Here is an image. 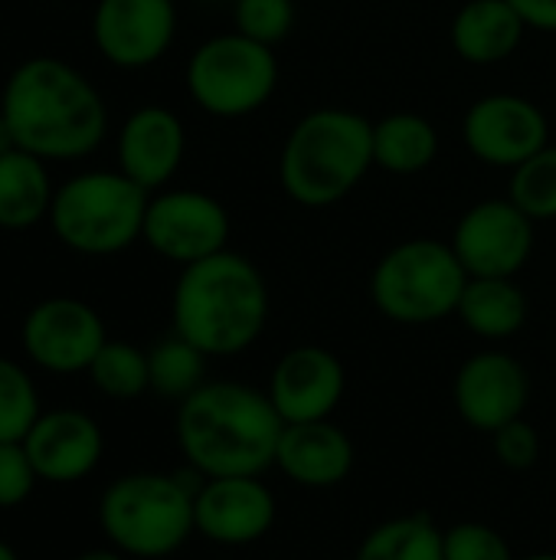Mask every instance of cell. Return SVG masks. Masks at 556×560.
<instances>
[{
	"label": "cell",
	"mask_w": 556,
	"mask_h": 560,
	"mask_svg": "<svg viewBox=\"0 0 556 560\" xmlns=\"http://www.w3.org/2000/svg\"><path fill=\"white\" fill-rule=\"evenodd\" d=\"M0 115L16 148L46 164L82 161L95 154L108 135L102 92L82 69L59 56L23 59L0 89Z\"/></svg>",
	"instance_id": "cell-1"
},
{
	"label": "cell",
	"mask_w": 556,
	"mask_h": 560,
	"mask_svg": "<svg viewBox=\"0 0 556 560\" xmlns=\"http://www.w3.org/2000/svg\"><path fill=\"white\" fill-rule=\"evenodd\" d=\"M177 446L200 479L265 476L285 420L269 394L239 381H206L177 407Z\"/></svg>",
	"instance_id": "cell-2"
},
{
	"label": "cell",
	"mask_w": 556,
	"mask_h": 560,
	"mask_svg": "<svg viewBox=\"0 0 556 560\" xmlns=\"http://www.w3.org/2000/svg\"><path fill=\"white\" fill-rule=\"evenodd\" d=\"M269 285L259 266L233 249L180 269L170 295L174 335L206 358L249 351L269 325Z\"/></svg>",
	"instance_id": "cell-3"
},
{
	"label": "cell",
	"mask_w": 556,
	"mask_h": 560,
	"mask_svg": "<svg viewBox=\"0 0 556 560\" xmlns=\"http://www.w3.org/2000/svg\"><path fill=\"white\" fill-rule=\"evenodd\" d=\"M374 167V121L354 108L324 105L301 115L279 151L282 194L308 210L354 194Z\"/></svg>",
	"instance_id": "cell-4"
},
{
	"label": "cell",
	"mask_w": 556,
	"mask_h": 560,
	"mask_svg": "<svg viewBox=\"0 0 556 560\" xmlns=\"http://www.w3.org/2000/svg\"><path fill=\"white\" fill-rule=\"evenodd\" d=\"M151 194L118 167H92L56 184L52 236L79 256H115L141 240Z\"/></svg>",
	"instance_id": "cell-5"
},
{
	"label": "cell",
	"mask_w": 556,
	"mask_h": 560,
	"mask_svg": "<svg viewBox=\"0 0 556 560\" xmlns=\"http://www.w3.org/2000/svg\"><path fill=\"white\" fill-rule=\"evenodd\" d=\"M465 285L469 272L449 240L413 236L377 259L367 292L387 322L436 325L456 315Z\"/></svg>",
	"instance_id": "cell-6"
},
{
	"label": "cell",
	"mask_w": 556,
	"mask_h": 560,
	"mask_svg": "<svg viewBox=\"0 0 556 560\" xmlns=\"http://www.w3.org/2000/svg\"><path fill=\"white\" fill-rule=\"evenodd\" d=\"M193 495L197 486H187L180 476L131 472L105 489L98 502V522L105 538L121 555L144 560L167 558L180 551L197 532Z\"/></svg>",
	"instance_id": "cell-7"
},
{
	"label": "cell",
	"mask_w": 556,
	"mask_h": 560,
	"mask_svg": "<svg viewBox=\"0 0 556 560\" xmlns=\"http://www.w3.org/2000/svg\"><path fill=\"white\" fill-rule=\"evenodd\" d=\"M187 95L203 115L233 121L262 112L279 89V59L272 46L236 30L203 39L184 69Z\"/></svg>",
	"instance_id": "cell-8"
},
{
	"label": "cell",
	"mask_w": 556,
	"mask_h": 560,
	"mask_svg": "<svg viewBox=\"0 0 556 560\" xmlns=\"http://www.w3.org/2000/svg\"><path fill=\"white\" fill-rule=\"evenodd\" d=\"M229 210L213 194L193 187H164L147 200L141 240L151 246V253L184 269L229 249Z\"/></svg>",
	"instance_id": "cell-9"
},
{
	"label": "cell",
	"mask_w": 556,
	"mask_h": 560,
	"mask_svg": "<svg viewBox=\"0 0 556 560\" xmlns=\"http://www.w3.org/2000/svg\"><path fill=\"white\" fill-rule=\"evenodd\" d=\"M449 243L469 279H514L534 256V220L508 197L478 200L459 217Z\"/></svg>",
	"instance_id": "cell-10"
},
{
	"label": "cell",
	"mask_w": 556,
	"mask_h": 560,
	"mask_svg": "<svg viewBox=\"0 0 556 560\" xmlns=\"http://www.w3.org/2000/svg\"><path fill=\"white\" fill-rule=\"evenodd\" d=\"M462 141L475 161L514 171L551 144V118L528 95L492 92L469 105L462 118Z\"/></svg>",
	"instance_id": "cell-11"
},
{
	"label": "cell",
	"mask_w": 556,
	"mask_h": 560,
	"mask_svg": "<svg viewBox=\"0 0 556 560\" xmlns=\"http://www.w3.org/2000/svg\"><path fill=\"white\" fill-rule=\"evenodd\" d=\"M177 39L174 0H95L92 43L115 69H147Z\"/></svg>",
	"instance_id": "cell-12"
},
{
	"label": "cell",
	"mask_w": 556,
	"mask_h": 560,
	"mask_svg": "<svg viewBox=\"0 0 556 560\" xmlns=\"http://www.w3.org/2000/svg\"><path fill=\"white\" fill-rule=\"evenodd\" d=\"M23 351L33 364L52 374H79L88 371L95 354L105 348V322L102 315L79 299H43L23 318Z\"/></svg>",
	"instance_id": "cell-13"
},
{
	"label": "cell",
	"mask_w": 556,
	"mask_h": 560,
	"mask_svg": "<svg viewBox=\"0 0 556 560\" xmlns=\"http://www.w3.org/2000/svg\"><path fill=\"white\" fill-rule=\"evenodd\" d=\"M452 400L465 427L492 436L524 417L531 404V374L514 354L488 348L465 358L452 384Z\"/></svg>",
	"instance_id": "cell-14"
},
{
	"label": "cell",
	"mask_w": 556,
	"mask_h": 560,
	"mask_svg": "<svg viewBox=\"0 0 556 560\" xmlns=\"http://www.w3.org/2000/svg\"><path fill=\"white\" fill-rule=\"evenodd\" d=\"M279 518L275 492L262 476L200 479L193 495L197 535L220 548H249L262 541Z\"/></svg>",
	"instance_id": "cell-15"
},
{
	"label": "cell",
	"mask_w": 556,
	"mask_h": 560,
	"mask_svg": "<svg viewBox=\"0 0 556 560\" xmlns=\"http://www.w3.org/2000/svg\"><path fill=\"white\" fill-rule=\"evenodd\" d=\"M265 394L285 423L331 420L347 394V371L334 351L298 345L275 361Z\"/></svg>",
	"instance_id": "cell-16"
},
{
	"label": "cell",
	"mask_w": 556,
	"mask_h": 560,
	"mask_svg": "<svg viewBox=\"0 0 556 560\" xmlns=\"http://www.w3.org/2000/svg\"><path fill=\"white\" fill-rule=\"evenodd\" d=\"M187 154V128L180 115L167 105H141L134 108L115 138V161L125 177H131L147 194L164 190Z\"/></svg>",
	"instance_id": "cell-17"
},
{
	"label": "cell",
	"mask_w": 556,
	"mask_h": 560,
	"mask_svg": "<svg viewBox=\"0 0 556 560\" xmlns=\"http://www.w3.org/2000/svg\"><path fill=\"white\" fill-rule=\"evenodd\" d=\"M23 450L46 482H79L102 459V430L82 410H49L29 427Z\"/></svg>",
	"instance_id": "cell-18"
},
{
	"label": "cell",
	"mask_w": 556,
	"mask_h": 560,
	"mask_svg": "<svg viewBox=\"0 0 556 560\" xmlns=\"http://www.w3.org/2000/svg\"><path fill=\"white\" fill-rule=\"evenodd\" d=\"M354 440L334 420L285 423L275 450V469L301 489H334L354 472Z\"/></svg>",
	"instance_id": "cell-19"
},
{
	"label": "cell",
	"mask_w": 556,
	"mask_h": 560,
	"mask_svg": "<svg viewBox=\"0 0 556 560\" xmlns=\"http://www.w3.org/2000/svg\"><path fill=\"white\" fill-rule=\"evenodd\" d=\"M528 23L508 0H469L449 26L452 49L472 66H498L518 52Z\"/></svg>",
	"instance_id": "cell-20"
},
{
	"label": "cell",
	"mask_w": 556,
	"mask_h": 560,
	"mask_svg": "<svg viewBox=\"0 0 556 560\" xmlns=\"http://www.w3.org/2000/svg\"><path fill=\"white\" fill-rule=\"evenodd\" d=\"M56 184L49 164L29 151L13 148L0 158V230H33L49 217Z\"/></svg>",
	"instance_id": "cell-21"
},
{
	"label": "cell",
	"mask_w": 556,
	"mask_h": 560,
	"mask_svg": "<svg viewBox=\"0 0 556 560\" xmlns=\"http://www.w3.org/2000/svg\"><path fill=\"white\" fill-rule=\"evenodd\" d=\"M528 295L514 279H469L456 318L485 341H508L528 325Z\"/></svg>",
	"instance_id": "cell-22"
},
{
	"label": "cell",
	"mask_w": 556,
	"mask_h": 560,
	"mask_svg": "<svg viewBox=\"0 0 556 560\" xmlns=\"http://www.w3.org/2000/svg\"><path fill=\"white\" fill-rule=\"evenodd\" d=\"M439 158V131L419 112H393L374 121V167L410 177Z\"/></svg>",
	"instance_id": "cell-23"
},
{
	"label": "cell",
	"mask_w": 556,
	"mask_h": 560,
	"mask_svg": "<svg viewBox=\"0 0 556 560\" xmlns=\"http://www.w3.org/2000/svg\"><path fill=\"white\" fill-rule=\"evenodd\" d=\"M442 528L426 512H410L374 525L354 560H442Z\"/></svg>",
	"instance_id": "cell-24"
},
{
	"label": "cell",
	"mask_w": 556,
	"mask_h": 560,
	"mask_svg": "<svg viewBox=\"0 0 556 560\" xmlns=\"http://www.w3.org/2000/svg\"><path fill=\"white\" fill-rule=\"evenodd\" d=\"M206 361L210 358L180 335L164 338L147 351L151 390L167 400H187L197 387L206 384Z\"/></svg>",
	"instance_id": "cell-25"
},
{
	"label": "cell",
	"mask_w": 556,
	"mask_h": 560,
	"mask_svg": "<svg viewBox=\"0 0 556 560\" xmlns=\"http://www.w3.org/2000/svg\"><path fill=\"white\" fill-rule=\"evenodd\" d=\"M88 377L95 390H102L111 400H134L144 390H151V368L147 351L128 345V341H105V348L88 364Z\"/></svg>",
	"instance_id": "cell-26"
},
{
	"label": "cell",
	"mask_w": 556,
	"mask_h": 560,
	"mask_svg": "<svg viewBox=\"0 0 556 560\" xmlns=\"http://www.w3.org/2000/svg\"><path fill=\"white\" fill-rule=\"evenodd\" d=\"M508 200L534 223L556 220V144H544L534 158L511 171Z\"/></svg>",
	"instance_id": "cell-27"
},
{
	"label": "cell",
	"mask_w": 556,
	"mask_h": 560,
	"mask_svg": "<svg viewBox=\"0 0 556 560\" xmlns=\"http://www.w3.org/2000/svg\"><path fill=\"white\" fill-rule=\"evenodd\" d=\"M39 420V397L26 371L0 358V443H23Z\"/></svg>",
	"instance_id": "cell-28"
},
{
	"label": "cell",
	"mask_w": 556,
	"mask_h": 560,
	"mask_svg": "<svg viewBox=\"0 0 556 560\" xmlns=\"http://www.w3.org/2000/svg\"><path fill=\"white\" fill-rule=\"evenodd\" d=\"M295 26V0H236L233 3V30L275 46Z\"/></svg>",
	"instance_id": "cell-29"
},
{
	"label": "cell",
	"mask_w": 556,
	"mask_h": 560,
	"mask_svg": "<svg viewBox=\"0 0 556 560\" xmlns=\"http://www.w3.org/2000/svg\"><path fill=\"white\" fill-rule=\"evenodd\" d=\"M442 560H518L508 538L482 522H459L442 535Z\"/></svg>",
	"instance_id": "cell-30"
},
{
	"label": "cell",
	"mask_w": 556,
	"mask_h": 560,
	"mask_svg": "<svg viewBox=\"0 0 556 560\" xmlns=\"http://www.w3.org/2000/svg\"><path fill=\"white\" fill-rule=\"evenodd\" d=\"M492 450H495V459L511 469V472H528L537 466L541 459V436L537 430L521 417L508 427H501L498 433H492Z\"/></svg>",
	"instance_id": "cell-31"
},
{
	"label": "cell",
	"mask_w": 556,
	"mask_h": 560,
	"mask_svg": "<svg viewBox=\"0 0 556 560\" xmlns=\"http://www.w3.org/2000/svg\"><path fill=\"white\" fill-rule=\"evenodd\" d=\"M36 469L23 450V443H0V509L20 505L36 482Z\"/></svg>",
	"instance_id": "cell-32"
},
{
	"label": "cell",
	"mask_w": 556,
	"mask_h": 560,
	"mask_svg": "<svg viewBox=\"0 0 556 560\" xmlns=\"http://www.w3.org/2000/svg\"><path fill=\"white\" fill-rule=\"evenodd\" d=\"M508 3L521 13L528 30L556 33V0H508Z\"/></svg>",
	"instance_id": "cell-33"
},
{
	"label": "cell",
	"mask_w": 556,
	"mask_h": 560,
	"mask_svg": "<svg viewBox=\"0 0 556 560\" xmlns=\"http://www.w3.org/2000/svg\"><path fill=\"white\" fill-rule=\"evenodd\" d=\"M13 148H16V141H13V131H10L7 118L0 115V158H3V154H10Z\"/></svg>",
	"instance_id": "cell-34"
},
{
	"label": "cell",
	"mask_w": 556,
	"mask_h": 560,
	"mask_svg": "<svg viewBox=\"0 0 556 560\" xmlns=\"http://www.w3.org/2000/svg\"><path fill=\"white\" fill-rule=\"evenodd\" d=\"M75 560H125V555H118V551H88V555Z\"/></svg>",
	"instance_id": "cell-35"
},
{
	"label": "cell",
	"mask_w": 556,
	"mask_h": 560,
	"mask_svg": "<svg viewBox=\"0 0 556 560\" xmlns=\"http://www.w3.org/2000/svg\"><path fill=\"white\" fill-rule=\"evenodd\" d=\"M0 560H20V558H16V551H13L10 545H3V541H0Z\"/></svg>",
	"instance_id": "cell-36"
},
{
	"label": "cell",
	"mask_w": 556,
	"mask_h": 560,
	"mask_svg": "<svg viewBox=\"0 0 556 560\" xmlns=\"http://www.w3.org/2000/svg\"><path fill=\"white\" fill-rule=\"evenodd\" d=\"M518 560H556V555H551V551H541V555H528V558H518Z\"/></svg>",
	"instance_id": "cell-37"
}]
</instances>
